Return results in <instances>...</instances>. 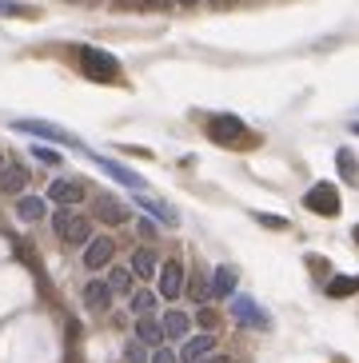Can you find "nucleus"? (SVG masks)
<instances>
[{
    "label": "nucleus",
    "mask_w": 359,
    "mask_h": 363,
    "mask_svg": "<svg viewBox=\"0 0 359 363\" xmlns=\"http://www.w3.org/2000/svg\"><path fill=\"white\" fill-rule=\"evenodd\" d=\"M351 235H355V244H359V224H355V232H351Z\"/></svg>",
    "instance_id": "nucleus-37"
},
{
    "label": "nucleus",
    "mask_w": 359,
    "mask_h": 363,
    "mask_svg": "<svg viewBox=\"0 0 359 363\" xmlns=\"http://www.w3.org/2000/svg\"><path fill=\"white\" fill-rule=\"evenodd\" d=\"M208 140L232 148V144H248V128H243L240 116H211L208 120Z\"/></svg>",
    "instance_id": "nucleus-3"
},
{
    "label": "nucleus",
    "mask_w": 359,
    "mask_h": 363,
    "mask_svg": "<svg viewBox=\"0 0 359 363\" xmlns=\"http://www.w3.org/2000/svg\"><path fill=\"white\" fill-rule=\"evenodd\" d=\"M164 335L168 340H188V331H192V320L184 315V311H164Z\"/></svg>",
    "instance_id": "nucleus-16"
},
{
    "label": "nucleus",
    "mask_w": 359,
    "mask_h": 363,
    "mask_svg": "<svg viewBox=\"0 0 359 363\" xmlns=\"http://www.w3.org/2000/svg\"><path fill=\"white\" fill-rule=\"evenodd\" d=\"M32 156H36L40 164H60V152H56V148H40V144H36V148H32Z\"/></svg>",
    "instance_id": "nucleus-28"
},
{
    "label": "nucleus",
    "mask_w": 359,
    "mask_h": 363,
    "mask_svg": "<svg viewBox=\"0 0 359 363\" xmlns=\"http://www.w3.org/2000/svg\"><path fill=\"white\" fill-rule=\"evenodd\" d=\"M140 235H156V224L152 220H140Z\"/></svg>",
    "instance_id": "nucleus-32"
},
{
    "label": "nucleus",
    "mask_w": 359,
    "mask_h": 363,
    "mask_svg": "<svg viewBox=\"0 0 359 363\" xmlns=\"http://www.w3.org/2000/svg\"><path fill=\"white\" fill-rule=\"evenodd\" d=\"M80 72L96 84H112V80H120V60L104 48H80Z\"/></svg>",
    "instance_id": "nucleus-1"
},
{
    "label": "nucleus",
    "mask_w": 359,
    "mask_h": 363,
    "mask_svg": "<svg viewBox=\"0 0 359 363\" xmlns=\"http://www.w3.org/2000/svg\"><path fill=\"white\" fill-rule=\"evenodd\" d=\"M0 12H4V16H36V9L16 4V0H0Z\"/></svg>",
    "instance_id": "nucleus-26"
},
{
    "label": "nucleus",
    "mask_w": 359,
    "mask_h": 363,
    "mask_svg": "<svg viewBox=\"0 0 359 363\" xmlns=\"http://www.w3.org/2000/svg\"><path fill=\"white\" fill-rule=\"evenodd\" d=\"M128 308H132V315H152L156 311V296L152 291H136V296L128 299Z\"/></svg>",
    "instance_id": "nucleus-22"
},
{
    "label": "nucleus",
    "mask_w": 359,
    "mask_h": 363,
    "mask_svg": "<svg viewBox=\"0 0 359 363\" xmlns=\"http://www.w3.org/2000/svg\"><path fill=\"white\" fill-rule=\"evenodd\" d=\"M200 363H232V359H228V355H216V352H211L208 359H200Z\"/></svg>",
    "instance_id": "nucleus-33"
},
{
    "label": "nucleus",
    "mask_w": 359,
    "mask_h": 363,
    "mask_svg": "<svg viewBox=\"0 0 359 363\" xmlns=\"http://www.w3.org/2000/svg\"><path fill=\"white\" fill-rule=\"evenodd\" d=\"M48 200L64 203V208H72V203L84 200V184H80V180H56L53 188H48Z\"/></svg>",
    "instance_id": "nucleus-10"
},
{
    "label": "nucleus",
    "mask_w": 359,
    "mask_h": 363,
    "mask_svg": "<svg viewBox=\"0 0 359 363\" xmlns=\"http://www.w3.org/2000/svg\"><path fill=\"white\" fill-rule=\"evenodd\" d=\"M336 164H339V176H343V184L359 188V164H355V156H351L348 148H339V152H336Z\"/></svg>",
    "instance_id": "nucleus-20"
},
{
    "label": "nucleus",
    "mask_w": 359,
    "mask_h": 363,
    "mask_svg": "<svg viewBox=\"0 0 359 363\" xmlns=\"http://www.w3.org/2000/svg\"><path fill=\"white\" fill-rule=\"evenodd\" d=\"M211 4H216V9H228V4H232V0H211Z\"/></svg>",
    "instance_id": "nucleus-34"
},
{
    "label": "nucleus",
    "mask_w": 359,
    "mask_h": 363,
    "mask_svg": "<svg viewBox=\"0 0 359 363\" xmlns=\"http://www.w3.org/2000/svg\"><path fill=\"white\" fill-rule=\"evenodd\" d=\"M84 303L92 311H104L108 303H112V288H108V284H100V279H92V284L84 288Z\"/></svg>",
    "instance_id": "nucleus-18"
},
{
    "label": "nucleus",
    "mask_w": 359,
    "mask_h": 363,
    "mask_svg": "<svg viewBox=\"0 0 359 363\" xmlns=\"http://www.w3.org/2000/svg\"><path fill=\"white\" fill-rule=\"evenodd\" d=\"M180 4H200V0H180Z\"/></svg>",
    "instance_id": "nucleus-36"
},
{
    "label": "nucleus",
    "mask_w": 359,
    "mask_h": 363,
    "mask_svg": "<svg viewBox=\"0 0 359 363\" xmlns=\"http://www.w3.org/2000/svg\"><path fill=\"white\" fill-rule=\"evenodd\" d=\"M108 288H112V291H128V288H132V267H112Z\"/></svg>",
    "instance_id": "nucleus-24"
},
{
    "label": "nucleus",
    "mask_w": 359,
    "mask_h": 363,
    "mask_svg": "<svg viewBox=\"0 0 359 363\" xmlns=\"http://www.w3.org/2000/svg\"><path fill=\"white\" fill-rule=\"evenodd\" d=\"M96 216H100V220H104V224H124L128 220V208L120 200H112V196H100V200H96Z\"/></svg>",
    "instance_id": "nucleus-15"
},
{
    "label": "nucleus",
    "mask_w": 359,
    "mask_h": 363,
    "mask_svg": "<svg viewBox=\"0 0 359 363\" xmlns=\"http://www.w3.org/2000/svg\"><path fill=\"white\" fill-rule=\"evenodd\" d=\"M355 291H359V279H355V276H331V279H328V296H331V299L355 296Z\"/></svg>",
    "instance_id": "nucleus-21"
},
{
    "label": "nucleus",
    "mask_w": 359,
    "mask_h": 363,
    "mask_svg": "<svg viewBox=\"0 0 359 363\" xmlns=\"http://www.w3.org/2000/svg\"><path fill=\"white\" fill-rule=\"evenodd\" d=\"M24 184H28L24 164H4V168H0V192H4V196H16Z\"/></svg>",
    "instance_id": "nucleus-13"
},
{
    "label": "nucleus",
    "mask_w": 359,
    "mask_h": 363,
    "mask_svg": "<svg viewBox=\"0 0 359 363\" xmlns=\"http://www.w3.org/2000/svg\"><path fill=\"white\" fill-rule=\"evenodd\" d=\"M188 296L196 299V303H200V299H208V296H211V291H208V284H204V276H196V279H192V284H188Z\"/></svg>",
    "instance_id": "nucleus-27"
},
{
    "label": "nucleus",
    "mask_w": 359,
    "mask_h": 363,
    "mask_svg": "<svg viewBox=\"0 0 359 363\" xmlns=\"http://www.w3.org/2000/svg\"><path fill=\"white\" fill-rule=\"evenodd\" d=\"M304 203H307V212H316V216H339V188L336 184H311L307 188V196H304Z\"/></svg>",
    "instance_id": "nucleus-4"
},
{
    "label": "nucleus",
    "mask_w": 359,
    "mask_h": 363,
    "mask_svg": "<svg viewBox=\"0 0 359 363\" xmlns=\"http://www.w3.org/2000/svg\"><path fill=\"white\" fill-rule=\"evenodd\" d=\"M255 220H260L264 228H280V232L287 228V220H284V216H264V212H255Z\"/></svg>",
    "instance_id": "nucleus-30"
},
{
    "label": "nucleus",
    "mask_w": 359,
    "mask_h": 363,
    "mask_svg": "<svg viewBox=\"0 0 359 363\" xmlns=\"http://www.w3.org/2000/svg\"><path fill=\"white\" fill-rule=\"evenodd\" d=\"M96 164H100V168L108 172V176H112V180H120V184H128V188H144V180H140L136 172H128V168H120V164H112V160H104V156H96Z\"/></svg>",
    "instance_id": "nucleus-19"
},
{
    "label": "nucleus",
    "mask_w": 359,
    "mask_h": 363,
    "mask_svg": "<svg viewBox=\"0 0 359 363\" xmlns=\"http://www.w3.org/2000/svg\"><path fill=\"white\" fill-rule=\"evenodd\" d=\"M160 296H164V299H180V296H184V264H180V259L160 264Z\"/></svg>",
    "instance_id": "nucleus-8"
},
{
    "label": "nucleus",
    "mask_w": 359,
    "mask_h": 363,
    "mask_svg": "<svg viewBox=\"0 0 359 363\" xmlns=\"http://www.w3.org/2000/svg\"><path fill=\"white\" fill-rule=\"evenodd\" d=\"M53 228L64 244H88V240H92V224H88L84 216H72L68 208H60V212L53 216Z\"/></svg>",
    "instance_id": "nucleus-2"
},
{
    "label": "nucleus",
    "mask_w": 359,
    "mask_h": 363,
    "mask_svg": "<svg viewBox=\"0 0 359 363\" xmlns=\"http://www.w3.org/2000/svg\"><path fill=\"white\" fill-rule=\"evenodd\" d=\"M351 132H355V136H359V120H355V124H351Z\"/></svg>",
    "instance_id": "nucleus-35"
},
{
    "label": "nucleus",
    "mask_w": 359,
    "mask_h": 363,
    "mask_svg": "<svg viewBox=\"0 0 359 363\" xmlns=\"http://www.w3.org/2000/svg\"><path fill=\"white\" fill-rule=\"evenodd\" d=\"M124 359H128V363H148V343L132 340V343L124 347Z\"/></svg>",
    "instance_id": "nucleus-25"
},
{
    "label": "nucleus",
    "mask_w": 359,
    "mask_h": 363,
    "mask_svg": "<svg viewBox=\"0 0 359 363\" xmlns=\"http://www.w3.org/2000/svg\"><path fill=\"white\" fill-rule=\"evenodd\" d=\"M152 363H180V355L168 352V347H156V352H152Z\"/></svg>",
    "instance_id": "nucleus-31"
},
{
    "label": "nucleus",
    "mask_w": 359,
    "mask_h": 363,
    "mask_svg": "<svg viewBox=\"0 0 359 363\" xmlns=\"http://www.w3.org/2000/svg\"><path fill=\"white\" fill-rule=\"evenodd\" d=\"M232 320L248 323V328H267V323H272V315H267L264 308H255V299L232 296Z\"/></svg>",
    "instance_id": "nucleus-6"
},
{
    "label": "nucleus",
    "mask_w": 359,
    "mask_h": 363,
    "mask_svg": "<svg viewBox=\"0 0 359 363\" xmlns=\"http://www.w3.org/2000/svg\"><path fill=\"white\" fill-rule=\"evenodd\" d=\"M136 340L140 343H148V347H164V323H156L152 315H140V323H136Z\"/></svg>",
    "instance_id": "nucleus-14"
},
{
    "label": "nucleus",
    "mask_w": 359,
    "mask_h": 363,
    "mask_svg": "<svg viewBox=\"0 0 359 363\" xmlns=\"http://www.w3.org/2000/svg\"><path fill=\"white\" fill-rule=\"evenodd\" d=\"M200 328L204 331H216V328H220V315H216L211 308H200Z\"/></svg>",
    "instance_id": "nucleus-29"
},
{
    "label": "nucleus",
    "mask_w": 359,
    "mask_h": 363,
    "mask_svg": "<svg viewBox=\"0 0 359 363\" xmlns=\"http://www.w3.org/2000/svg\"><path fill=\"white\" fill-rule=\"evenodd\" d=\"M132 272H136V276H156L160 272V259H156V252H152V247H136V252H132Z\"/></svg>",
    "instance_id": "nucleus-17"
},
{
    "label": "nucleus",
    "mask_w": 359,
    "mask_h": 363,
    "mask_svg": "<svg viewBox=\"0 0 359 363\" xmlns=\"http://www.w3.org/2000/svg\"><path fill=\"white\" fill-rule=\"evenodd\" d=\"M232 296H236V267L220 264L216 276H211V299H232Z\"/></svg>",
    "instance_id": "nucleus-11"
},
{
    "label": "nucleus",
    "mask_w": 359,
    "mask_h": 363,
    "mask_svg": "<svg viewBox=\"0 0 359 363\" xmlns=\"http://www.w3.org/2000/svg\"><path fill=\"white\" fill-rule=\"evenodd\" d=\"M112 252H116L112 235H92V240H88V247H84V267H88V272H100V267H108Z\"/></svg>",
    "instance_id": "nucleus-7"
},
{
    "label": "nucleus",
    "mask_w": 359,
    "mask_h": 363,
    "mask_svg": "<svg viewBox=\"0 0 359 363\" xmlns=\"http://www.w3.org/2000/svg\"><path fill=\"white\" fill-rule=\"evenodd\" d=\"M140 208H144V212H152V216H160V220H168V224H176V212H172L168 203H160V200H148V196H140Z\"/></svg>",
    "instance_id": "nucleus-23"
},
{
    "label": "nucleus",
    "mask_w": 359,
    "mask_h": 363,
    "mask_svg": "<svg viewBox=\"0 0 359 363\" xmlns=\"http://www.w3.org/2000/svg\"><path fill=\"white\" fill-rule=\"evenodd\" d=\"M44 212H48V200L44 196H21L16 200V216H21L24 224H40Z\"/></svg>",
    "instance_id": "nucleus-12"
},
{
    "label": "nucleus",
    "mask_w": 359,
    "mask_h": 363,
    "mask_svg": "<svg viewBox=\"0 0 359 363\" xmlns=\"http://www.w3.org/2000/svg\"><path fill=\"white\" fill-rule=\"evenodd\" d=\"M211 352H216V335H211V331H204V335H188L184 347H180V363H200V359H208Z\"/></svg>",
    "instance_id": "nucleus-9"
},
{
    "label": "nucleus",
    "mask_w": 359,
    "mask_h": 363,
    "mask_svg": "<svg viewBox=\"0 0 359 363\" xmlns=\"http://www.w3.org/2000/svg\"><path fill=\"white\" fill-rule=\"evenodd\" d=\"M0 168H4V156H0Z\"/></svg>",
    "instance_id": "nucleus-38"
},
{
    "label": "nucleus",
    "mask_w": 359,
    "mask_h": 363,
    "mask_svg": "<svg viewBox=\"0 0 359 363\" xmlns=\"http://www.w3.org/2000/svg\"><path fill=\"white\" fill-rule=\"evenodd\" d=\"M12 128H16V132H28V136H40V140H56V144H68V148H80V140H76L72 132L56 128V124H48V120H16Z\"/></svg>",
    "instance_id": "nucleus-5"
}]
</instances>
